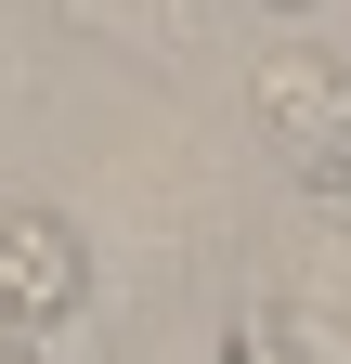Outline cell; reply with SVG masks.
Returning a JSON list of instances; mask_svg holds the SVG:
<instances>
[{
  "label": "cell",
  "instance_id": "cell-4",
  "mask_svg": "<svg viewBox=\"0 0 351 364\" xmlns=\"http://www.w3.org/2000/svg\"><path fill=\"white\" fill-rule=\"evenodd\" d=\"M0 364H53V351H39V338H14V326H0Z\"/></svg>",
  "mask_w": 351,
  "mask_h": 364
},
{
  "label": "cell",
  "instance_id": "cell-1",
  "mask_svg": "<svg viewBox=\"0 0 351 364\" xmlns=\"http://www.w3.org/2000/svg\"><path fill=\"white\" fill-rule=\"evenodd\" d=\"M247 130H260V156H274L299 196L351 208V53H325V39H260Z\"/></svg>",
  "mask_w": 351,
  "mask_h": 364
},
{
  "label": "cell",
  "instance_id": "cell-2",
  "mask_svg": "<svg viewBox=\"0 0 351 364\" xmlns=\"http://www.w3.org/2000/svg\"><path fill=\"white\" fill-rule=\"evenodd\" d=\"M78 312H92V235L65 208H0V326L53 338Z\"/></svg>",
  "mask_w": 351,
  "mask_h": 364
},
{
  "label": "cell",
  "instance_id": "cell-3",
  "mask_svg": "<svg viewBox=\"0 0 351 364\" xmlns=\"http://www.w3.org/2000/svg\"><path fill=\"white\" fill-rule=\"evenodd\" d=\"M222 364H313V338H299L286 312H234V338H222Z\"/></svg>",
  "mask_w": 351,
  "mask_h": 364
},
{
  "label": "cell",
  "instance_id": "cell-5",
  "mask_svg": "<svg viewBox=\"0 0 351 364\" xmlns=\"http://www.w3.org/2000/svg\"><path fill=\"white\" fill-rule=\"evenodd\" d=\"M260 14H313V0H260Z\"/></svg>",
  "mask_w": 351,
  "mask_h": 364
}]
</instances>
